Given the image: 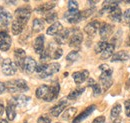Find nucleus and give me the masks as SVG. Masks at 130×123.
Instances as JSON below:
<instances>
[{
	"label": "nucleus",
	"mask_w": 130,
	"mask_h": 123,
	"mask_svg": "<svg viewBox=\"0 0 130 123\" xmlns=\"http://www.w3.org/2000/svg\"><path fill=\"white\" fill-rule=\"evenodd\" d=\"M1 69L4 75L6 76H12L16 73L17 71V66L14 62L12 61L9 58L4 59L2 63H1Z\"/></svg>",
	"instance_id": "4"
},
{
	"label": "nucleus",
	"mask_w": 130,
	"mask_h": 123,
	"mask_svg": "<svg viewBox=\"0 0 130 123\" xmlns=\"http://www.w3.org/2000/svg\"><path fill=\"white\" fill-rule=\"evenodd\" d=\"M69 38H70V29H63L58 35H56L55 41L57 44L63 45L69 41Z\"/></svg>",
	"instance_id": "17"
},
{
	"label": "nucleus",
	"mask_w": 130,
	"mask_h": 123,
	"mask_svg": "<svg viewBox=\"0 0 130 123\" xmlns=\"http://www.w3.org/2000/svg\"><path fill=\"white\" fill-rule=\"evenodd\" d=\"M6 89L9 93H23L28 91L29 87L27 85V82L23 79H15V80H10L5 83Z\"/></svg>",
	"instance_id": "1"
},
{
	"label": "nucleus",
	"mask_w": 130,
	"mask_h": 123,
	"mask_svg": "<svg viewBox=\"0 0 130 123\" xmlns=\"http://www.w3.org/2000/svg\"><path fill=\"white\" fill-rule=\"evenodd\" d=\"M14 57H15V64L20 69H23L24 60L26 58V52L22 48H16L14 50Z\"/></svg>",
	"instance_id": "11"
},
{
	"label": "nucleus",
	"mask_w": 130,
	"mask_h": 123,
	"mask_svg": "<svg viewBox=\"0 0 130 123\" xmlns=\"http://www.w3.org/2000/svg\"><path fill=\"white\" fill-rule=\"evenodd\" d=\"M63 30V26H62V24L60 23V22H55V23H53L50 27H49L47 31H46V33L48 34V35H58L61 31Z\"/></svg>",
	"instance_id": "25"
},
{
	"label": "nucleus",
	"mask_w": 130,
	"mask_h": 123,
	"mask_svg": "<svg viewBox=\"0 0 130 123\" xmlns=\"http://www.w3.org/2000/svg\"><path fill=\"white\" fill-rule=\"evenodd\" d=\"M104 122H105V117L104 116H98V117H96L92 121V123H104Z\"/></svg>",
	"instance_id": "43"
},
{
	"label": "nucleus",
	"mask_w": 130,
	"mask_h": 123,
	"mask_svg": "<svg viewBox=\"0 0 130 123\" xmlns=\"http://www.w3.org/2000/svg\"><path fill=\"white\" fill-rule=\"evenodd\" d=\"M64 18L65 20H67L68 23H71V24L78 23L82 20L81 12L78 10H68L67 12H65Z\"/></svg>",
	"instance_id": "8"
},
{
	"label": "nucleus",
	"mask_w": 130,
	"mask_h": 123,
	"mask_svg": "<svg viewBox=\"0 0 130 123\" xmlns=\"http://www.w3.org/2000/svg\"><path fill=\"white\" fill-rule=\"evenodd\" d=\"M84 90H85V88H77V89L73 90L72 92L69 93V95L67 96V98L69 100H75V99H77L81 95L82 93L84 92Z\"/></svg>",
	"instance_id": "34"
},
{
	"label": "nucleus",
	"mask_w": 130,
	"mask_h": 123,
	"mask_svg": "<svg viewBox=\"0 0 130 123\" xmlns=\"http://www.w3.org/2000/svg\"><path fill=\"white\" fill-rule=\"evenodd\" d=\"M59 70H60V64L57 62H53V63L47 64L45 69L38 75L41 79H45V78H48V77L52 76L53 74L57 73Z\"/></svg>",
	"instance_id": "5"
},
{
	"label": "nucleus",
	"mask_w": 130,
	"mask_h": 123,
	"mask_svg": "<svg viewBox=\"0 0 130 123\" xmlns=\"http://www.w3.org/2000/svg\"><path fill=\"white\" fill-rule=\"evenodd\" d=\"M44 29V21L40 18H35L32 23V30L35 33H38Z\"/></svg>",
	"instance_id": "30"
},
{
	"label": "nucleus",
	"mask_w": 130,
	"mask_h": 123,
	"mask_svg": "<svg viewBox=\"0 0 130 123\" xmlns=\"http://www.w3.org/2000/svg\"><path fill=\"white\" fill-rule=\"evenodd\" d=\"M67 6H68V10H78V2L77 1L70 0V1H68Z\"/></svg>",
	"instance_id": "39"
},
{
	"label": "nucleus",
	"mask_w": 130,
	"mask_h": 123,
	"mask_svg": "<svg viewBox=\"0 0 130 123\" xmlns=\"http://www.w3.org/2000/svg\"><path fill=\"white\" fill-rule=\"evenodd\" d=\"M127 89H130V78L128 79V82H127V87H126Z\"/></svg>",
	"instance_id": "47"
},
{
	"label": "nucleus",
	"mask_w": 130,
	"mask_h": 123,
	"mask_svg": "<svg viewBox=\"0 0 130 123\" xmlns=\"http://www.w3.org/2000/svg\"><path fill=\"white\" fill-rule=\"evenodd\" d=\"M49 91H50V86H48V85H41L36 89L35 95L39 99H44L48 95Z\"/></svg>",
	"instance_id": "26"
},
{
	"label": "nucleus",
	"mask_w": 130,
	"mask_h": 123,
	"mask_svg": "<svg viewBox=\"0 0 130 123\" xmlns=\"http://www.w3.org/2000/svg\"><path fill=\"white\" fill-rule=\"evenodd\" d=\"M120 113H121V105L117 103V104H115L113 107H112V109H111V112H110V117H111V119H112V120L118 119Z\"/></svg>",
	"instance_id": "33"
},
{
	"label": "nucleus",
	"mask_w": 130,
	"mask_h": 123,
	"mask_svg": "<svg viewBox=\"0 0 130 123\" xmlns=\"http://www.w3.org/2000/svg\"><path fill=\"white\" fill-rule=\"evenodd\" d=\"M24 123H28V122H27V121H24Z\"/></svg>",
	"instance_id": "50"
},
{
	"label": "nucleus",
	"mask_w": 130,
	"mask_h": 123,
	"mask_svg": "<svg viewBox=\"0 0 130 123\" xmlns=\"http://www.w3.org/2000/svg\"><path fill=\"white\" fill-rule=\"evenodd\" d=\"M108 16H109V18L113 21V22H117V23H119V22H121V20H122V12H121V9L117 6V7H115L113 9H111L110 10V12L108 13Z\"/></svg>",
	"instance_id": "24"
},
{
	"label": "nucleus",
	"mask_w": 130,
	"mask_h": 123,
	"mask_svg": "<svg viewBox=\"0 0 130 123\" xmlns=\"http://www.w3.org/2000/svg\"><path fill=\"white\" fill-rule=\"evenodd\" d=\"M56 19H57V14L56 13H48L44 17V20L47 23H51V25L56 22Z\"/></svg>",
	"instance_id": "37"
},
{
	"label": "nucleus",
	"mask_w": 130,
	"mask_h": 123,
	"mask_svg": "<svg viewBox=\"0 0 130 123\" xmlns=\"http://www.w3.org/2000/svg\"><path fill=\"white\" fill-rule=\"evenodd\" d=\"M79 58V53H78V51H71V52H69L68 54H67V56H66V60L68 62H75L77 59Z\"/></svg>",
	"instance_id": "36"
},
{
	"label": "nucleus",
	"mask_w": 130,
	"mask_h": 123,
	"mask_svg": "<svg viewBox=\"0 0 130 123\" xmlns=\"http://www.w3.org/2000/svg\"><path fill=\"white\" fill-rule=\"evenodd\" d=\"M112 69L109 68L108 70H105V71H102L100 76H99V81H100V84L101 86L103 87V90L106 91L108 90L111 86H112V83H113V79H112Z\"/></svg>",
	"instance_id": "2"
},
{
	"label": "nucleus",
	"mask_w": 130,
	"mask_h": 123,
	"mask_svg": "<svg viewBox=\"0 0 130 123\" xmlns=\"http://www.w3.org/2000/svg\"><path fill=\"white\" fill-rule=\"evenodd\" d=\"M59 91H60V86H59L58 83L51 85V86H50V91H49L48 95H47L43 100L46 101V102L53 101L54 99L57 98V96H58V94H59Z\"/></svg>",
	"instance_id": "18"
},
{
	"label": "nucleus",
	"mask_w": 130,
	"mask_h": 123,
	"mask_svg": "<svg viewBox=\"0 0 130 123\" xmlns=\"http://www.w3.org/2000/svg\"><path fill=\"white\" fill-rule=\"evenodd\" d=\"M15 108L16 105L15 103L13 102L12 98L8 101L7 103V107H6V115H7V118L10 120V121H13L15 119V116H16V111H15Z\"/></svg>",
	"instance_id": "20"
},
{
	"label": "nucleus",
	"mask_w": 130,
	"mask_h": 123,
	"mask_svg": "<svg viewBox=\"0 0 130 123\" xmlns=\"http://www.w3.org/2000/svg\"><path fill=\"white\" fill-rule=\"evenodd\" d=\"M5 90H6V85H5V83L0 82V94H2Z\"/></svg>",
	"instance_id": "44"
},
{
	"label": "nucleus",
	"mask_w": 130,
	"mask_h": 123,
	"mask_svg": "<svg viewBox=\"0 0 130 123\" xmlns=\"http://www.w3.org/2000/svg\"><path fill=\"white\" fill-rule=\"evenodd\" d=\"M24 27H25V25H23L22 23L18 22L17 20H14V21L12 22V25H11L12 33H13L14 35H19V34L23 31Z\"/></svg>",
	"instance_id": "32"
},
{
	"label": "nucleus",
	"mask_w": 130,
	"mask_h": 123,
	"mask_svg": "<svg viewBox=\"0 0 130 123\" xmlns=\"http://www.w3.org/2000/svg\"><path fill=\"white\" fill-rule=\"evenodd\" d=\"M37 123H51V119L47 116H40L37 120Z\"/></svg>",
	"instance_id": "41"
},
{
	"label": "nucleus",
	"mask_w": 130,
	"mask_h": 123,
	"mask_svg": "<svg viewBox=\"0 0 130 123\" xmlns=\"http://www.w3.org/2000/svg\"><path fill=\"white\" fill-rule=\"evenodd\" d=\"M114 123H121V121H120V119H116V120H114Z\"/></svg>",
	"instance_id": "49"
},
{
	"label": "nucleus",
	"mask_w": 130,
	"mask_h": 123,
	"mask_svg": "<svg viewBox=\"0 0 130 123\" xmlns=\"http://www.w3.org/2000/svg\"><path fill=\"white\" fill-rule=\"evenodd\" d=\"M30 16H31V9L28 6L20 7L15 10V20L22 23L23 25H26Z\"/></svg>",
	"instance_id": "3"
},
{
	"label": "nucleus",
	"mask_w": 130,
	"mask_h": 123,
	"mask_svg": "<svg viewBox=\"0 0 130 123\" xmlns=\"http://www.w3.org/2000/svg\"><path fill=\"white\" fill-rule=\"evenodd\" d=\"M124 107H125V114L127 117H130V100H126L124 102Z\"/></svg>",
	"instance_id": "40"
},
{
	"label": "nucleus",
	"mask_w": 130,
	"mask_h": 123,
	"mask_svg": "<svg viewBox=\"0 0 130 123\" xmlns=\"http://www.w3.org/2000/svg\"><path fill=\"white\" fill-rule=\"evenodd\" d=\"M123 18H124V20H125L127 23H130V8L129 9H127V10L124 12Z\"/></svg>",
	"instance_id": "42"
},
{
	"label": "nucleus",
	"mask_w": 130,
	"mask_h": 123,
	"mask_svg": "<svg viewBox=\"0 0 130 123\" xmlns=\"http://www.w3.org/2000/svg\"><path fill=\"white\" fill-rule=\"evenodd\" d=\"M47 51H48L49 54H50V58L51 59H54V60H57V59L61 58L62 55H63V49L62 48H60V47L53 48L52 44L49 45V47L47 48Z\"/></svg>",
	"instance_id": "22"
},
{
	"label": "nucleus",
	"mask_w": 130,
	"mask_h": 123,
	"mask_svg": "<svg viewBox=\"0 0 130 123\" xmlns=\"http://www.w3.org/2000/svg\"><path fill=\"white\" fill-rule=\"evenodd\" d=\"M67 104H68V102H66L65 100L60 101L59 104L53 106V107L50 109V114H51L53 117H58V116L61 114V112H62L63 110H65V107L67 106Z\"/></svg>",
	"instance_id": "21"
},
{
	"label": "nucleus",
	"mask_w": 130,
	"mask_h": 123,
	"mask_svg": "<svg viewBox=\"0 0 130 123\" xmlns=\"http://www.w3.org/2000/svg\"><path fill=\"white\" fill-rule=\"evenodd\" d=\"M13 102L15 103L17 107H24L28 104V102L30 101V97L24 95V94H19L17 96H14L12 98Z\"/></svg>",
	"instance_id": "19"
},
{
	"label": "nucleus",
	"mask_w": 130,
	"mask_h": 123,
	"mask_svg": "<svg viewBox=\"0 0 130 123\" xmlns=\"http://www.w3.org/2000/svg\"><path fill=\"white\" fill-rule=\"evenodd\" d=\"M114 50H115V45L112 44V43H108V45L105 48V50L100 55L101 59L105 60V59H108L109 57H112V55L114 54Z\"/></svg>",
	"instance_id": "27"
},
{
	"label": "nucleus",
	"mask_w": 130,
	"mask_h": 123,
	"mask_svg": "<svg viewBox=\"0 0 130 123\" xmlns=\"http://www.w3.org/2000/svg\"><path fill=\"white\" fill-rule=\"evenodd\" d=\"M73 77V80L74 82L77 84V85H80L82 84L85 80H87L89 78V71L88 70H82V71H77V72H74L72 74Z\"/></svg>",
	"instance_id": "14"
},
{
	"label": "nucleus",
	"mask_w": 130,
	"mask_h": 123,
	"mask_svg": "<svg viewBox=\"0 0 130 123\" xmlns=\"http://www.w3.org/2000/svg\"><path fill=\"white\" fill-rule=\"evenodd\" d=\"M108 45V43H107V41H99L97 44L95 45V48H94V50H95V52L96 53H102L104 50H105V48L107 47Z\"/></svg>",
	"instance_id": "35"
},
{
	"label": "nucleus",
	"mask_w": 130,
	"mask_h": 123,
	"mask_svg": "<svg viewBox=\"0 0 130 123\" xmlns=\"http://www.w3.org/2000/svg\"><path fill=\"white\" fill-rule=\"evenodd\" d=\"M12 22V15L10 12L5 10L0 6V24L3 26H7Z\"/></svg>",
	"instance_id": "16"
},
{
	"label": "nucleus",
	"mask_w": 130,
	"mask_h": 123,
	"mask_svg": "<svg viewBox=\"0 0 130 123\" xmlns=\"http://www.w3.org/2000/svg\"><path fill=\"white\" fill-rule=\"evenodd\" d=\"M126 45L130 47V35H128V37L126 39Z\"/></svg>",
	"instance_id": "46"
},
{
	"label": "nucleus",
	"mask_w": 130,
	"mask_h": 123,
	"mask_svg": "<svg viewBox=\"0 0 130 123\" xmlns=\"http://www.w3.org/2000/svg\"><path fill=\"white\" fill-rule=\"evenodd\" d=\"M129 59V54L125 50H120L114 53L111 57V62H125Z\"/></svg>",
	"instance_id": "23"
},
{
	"label": "nucleus",
	"mask_w": 130,
	"mask_h": 123,
	"mask_svg": "<svg viewBox=\"0 0 130 123\" xmlns=\"http://www.w3.org/2000/svg\"><path fill=\"white\" fill-rule=\"evenodd\" d=\"M37 66V62L33 59L32 57H26L24 60V65H23V70L27 74H31L35 71Z\"/></svg>",
	"instance_id": "13"
},
{
	"label": "nucleus",
	"mask_w": 130,
	"mask_h": 123,
	"mask_svg": "<svg viewBox=\"0 0 130 123\" xmlns=\"http://www.w3.org/2000/svg\"><path fill=\"white\" fill-rule=\"evenodd\" d=\"M33 48H34V51L39 55H41L44 52V35L41 34L35 38L33 43Z\"/></svg>",
	"instance_id": "15"
},
{
	"label": "nucleus",
	"mask_w": 130,
	"mask_h": 123,
	"mask_svg": "<svg viewBox=\"0 0 130 123\" xmlns=\"http://www.w3.org/2000/svg\"><path fill=\"white\" fill-rule=\"evenodd\" d=\"M101 26V22H99L98 20H94L89 22L85 27H84V32L89 36V37H94L97 32L100 29Z\"/></svg>",
	"instance_id": "7"
},
{
	"label": "nucleus",
	"mask_w": 130,
	"mask_h": 123,
	"mask_svg": "<svg viewBox=\"0 0 130 123\" xmlns=\"http://www.w3.org/2000/svg\"><path fill=\"white\" fill-rule=\"evenodd\" d=\"M4 110H5L4 105H3V103L0 101V118H1V116L3 115V113H4Z\"/></svg>",
	"instance_id": "45"
},
{
	"label": "nucleus",
	"mask_w": 130,
	"mask_h": 123,
	"mask_svg": "<svg viewBox=\"0 0 130 123\" xmlns=\"http://www.w3.org/2000/svg\"><path fill=\"white\" fill-rule=\"evenodd\" d=\"M93 12H94V8H90V9H86V10H84V11H81L82 20L88 18L89 16H91L93 14Z\"/></svg>",
	"instance_id": "38"
},
{
	"label": "nucleus",
	"mask_w": 130,
	"mask_h": 123,
	"mask_svg": "<svg viewBox=\"0 0 130 123\" xmlns=\"http://www.w3.org/2000/svg\"><path fill=\"white\" fill-rule=\"evenodd\" d=\"M114 26L112 24H109L107 22H101V26L99 29V34L102 41H106L113 33Z\"/></svg>",
	"instance_id": "6"
},
{
	"label": "nucleus",
	"mask_w": 130,
	"mask_h": 123,
	"mask_svg": "<svg viewBox=\"0 0 130 123\" xmlns=\"http://www.w3.org/2000/svg\"><path fill=\"white\" fill-rule=\"evenodd\" d=\"M0 123H8V121H7L6 119H1V120H0Z\"/></svg>",
	"instance_id": "48"
},
{
	"label": "nucleus",
	"mask_w": 130,
	"mask_h": 123,
	"mask_svg": "<svg viewBox=\"0 0 130 123\" xmlns=\"http://www.w3.org/2000/svg\"><path fill=\"white\" fill-rule=\"evenodd\" d=\"M88 86H90V87L92 88L94 96H98V95L101 94V91H102V89H101V85H99L98 83H96L94 79H92V78H88Z\"/></svg>",
	"instance_id": "29"
},
{
	"label": "nucleus",
	"mask_w": 130,
	"mask_h": 123,
	"mask_svg": "<svg viewBox=\"0 0 130 123\" xmlns=\"http://www.w3.org/2000/svg\"><path fill=\"white\" fill-rule=\"evenodd\" d=\"M83 40V35L78 29L73 31V33L71 34L69 41H68V45L70 47H78L80 46Z\"/></svg>",
	"instance_id": "10"
},
{
	"label": "nucleus",
	"mask_w": 130,
	"mask_h": 123,
	"mask_svg": "<svg viewBox=\"0 0 130 123\" xmlns=\"http://www.w3.org/2000/svg\"><path fill=\"white\" fill-rule=\"evenodd\" d=\"M96 109V106L95 105H90V106H88V107L86 108L85 110H83L81 113L77 116V117H75L74 118V120H73V123H80L81 121L83 120H85L86 118H88L93 112H94V110Z\"/></svg>",
	"instance_id": "12"
},
{
	"label": "nucleus",
	"mask_w": 130,
	"mask_h": 123,
	"mask_svg": "<svg viewBox=\"0 0 130 123\" xmlns=\"http://www.w3.org/2000/svg\"><path fill=\"white\" fill-rule=\"evenodd\" d=\"M11 43H12V40H11L10 35L6 31L1 32L0 33V50H2V51L9 50Z\"/></svg>",
	"instance_id": "9"
},
{
	"label": "nucleus",
	"mask_w": 130,
	"mask_h": 123,
	"mask_svg": "<svg viewBox=\"0 0 130 123\" xmlns=\"http://www.w3.org/2000/svg\"><path fill=\"white\" fill-rule=\"evenodd\" d=\"M54 7H55V3H54V2H46V3H44V4L39 5L38 8H36V12L43 14V13H46V12L50 11V10L53 9Z\"/></svg>",
	"instance_id": "28"
},
{
	"label": "nucleus",
	"mask_w": 130,
	"mask_h": 123,
	"mask_svg": "<svg viewBox=\"0 0 130 123\" xmlns=\"http://www.w3.org/2000/svg\"><path fill=\"white\" fill-rule=\"evenodd\" d=\"M77 112V109L75 107H69L67 108L64 111V113L62 114V119L65 120V121H68L70 119H72L74 117V115L76 114Z\"/></svg>",
	"instance_id": "31"
}]
</instances>
